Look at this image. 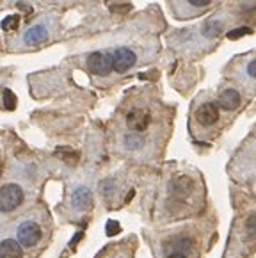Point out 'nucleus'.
Here are the masks:
<instances>
[{
	"mask_svg": "<svg viewBox=\"0 0 256 258\" xmlns=\"http://www.w3.org/2000/svg\"><path fill=\"white\" fill-rule=\"evenodd\" d=\"M219 105L224 110H235L240 105V95L237 89H224L219 96Z\"/></svg>",
	"mask_w": 256,
	"mask_h": 258,
	"instance_id": "nucleus-11",
	"label": "nucleus"
},
{
	"mask_svg": "<svg viewBox=\"0 0 256 258\" xmlns=\"http://www.w3.org/2000/svg\"><path fill=\"white\" fill-rule=\"evenodd\" d=\"M16 239L23 247H36L39 244V240L43 239V228L36 219H27L20 221L18 228H16Z\"/></svg>",
	"mask_w": 256,
	"mask_h": 258,
	"instance_id": "nucleus-2",
	"label": "nucleus"
},
{
	"mask_svg": "<svg viewBox=\"0 0 256 258\" xmlns=\"http://www.w3.org/2000/svg\"><path fill=\"white\" fill-rule=\"evenodd\" d=\"M72 205L77 210H87L93 205V194L87 187H77L72 194Z\"/></svg>",
	"mask_w": 256,
	"mask_h": 258,
	"instance_id": "nucleus-9",
	"label": "nucleus"
},
{
	"mask_svg": "<svg viewBox=\"0 0 256 258\" xmlns=\"http://www.w3.org/2000/svg\"><path fill=\"white\" fill-rule=\"evenodd\" d=\"M87 68L98 77L109 75L114 70V57L110 52H94L87 57Z\"/></svg>",
	"mask_w": 256,
	"mask_h": 258,
	"instance_id": "nucleus-3",
	"label": "nucleus"
},
{
	"mask_svg": "<svg viewBox=\"0 0 256 258\" xmlns=\"http://www.w3.org/2000/svg\"><path fill=\"white\" fill-rule=\"evenodd\" d=\"M144 137L139 132H130L123 137V145L128 152H139L141 148H144Z\"/></svg>",
	"mask_w": 256,
	"mask_h": 258,
	"instance_id": "nucleus-12",
	"label": "nucleus"
},
{
	"mask_svg": "<svg viewBox=\"0 0 256 258\" xmlns=\"http://www.w3.org/2000/svg\"><path fill=\"white\" fill-rule=\"evenodd\" d=\"M151 121V116L144 109H132L126 114V125L132 132H144Z\"/></svg>",
	"mask_w": 256,
	"mask_h": 258,
	"instance_id": "nucleus-5",
	"label": "nucleus"
},
{
	"mask_svg": "<svg viewBox=\"0 0 256 258\" xmlns=\"http://www.w3.org/2000/svg\"><path fill=\"white\" fill-rule=\"evenodd\" d=\"M48 39V31L45 25H34L30 27L29 31L23 34V41L25 45H39V43Z\"/></svg>",
	"mask_w": 256,
	"mask_h": 258,
	"instance_id": "nucleus-10",
	"label": "nucleus"
},
{
	"mask_svg": "<svg viewBox=\"0 0 256 258\" xmlns=\"http://www.w3.org/2000/svg\"><path fill=\"white\" fill-rule=\"evenodd\" d=\"M247 34H252V29L251 27H240V29H233V31L228 32V39H240Z\"/></svg>",
	"mask_w": 256,
	"mask_h": 258,
	"instance_id": "nucleus-16",
	"label": "nucleus"
},
{
	"mask_svg": "<svg viewBox=\"0 0 256 258\" xmlns=\"http://www.w3.org/2000/svg\"><path fill=\"white\" fill-rule=\"evenodd\" d=\"M222 25H224V23L219 22V20H215V22H208L207 27L203 29V34L207 36V38H215V36L221 34Z\"/></svg>",
	"mask_w": 256,
	"mask_h": 258,
	"instance_id": "nucleus-13",
	"label": "nucleus"
},
{
	"mask_svg": "<svg viewBox=\"0 0 256 258\" xmlns=\"http://www.w3.org/2000/svg\"><path fill=\"white\" fill-rule=\"evenodd\" d=\"M0 258H23V246L18 239H2L0 240Z\"/></svg>",
	"mask_w": 256,
	"mask_h": 258,
	"instance_id": "nucleus-8",
	"label": "nucleus"
},
{
	"mask_svg": "<svg viewBox=\"0 0 256 258\" xmlns=\"http://www.w3.org/2000/svg\"><path fill=\"white\" fill-rule=\"evenodd\" d=\"M18 23H20L18 15H9L2 20V29L4 31H15V29H18Z\"/></svg>",
	"mask_w": 256,
	"mask_h": 258,
	"instance_id": "nucleus-15",
	"label": "nucleus"
},
{
	"mask_svg": "<svg viewBox=\"0 0 256 258\" xmlns=\"http://www.w3.org/2000/svg\"><path fill=\"white\" fill-rule=\"evenodd\" d=\"M114 230H119V226H117V224L116 223H112V221H110V223L109 224H107V232H114Z\"/></svg>",
	"mask_w": 256,
	"mask_h": 258,
	"instance_id": "nucleus-21",
	"label": "nucleus"
},
{
	"mask_svg": "<svg viewBox=\"0 0 256 258\" xmlns=\"http://www.w3.org/2000/svg\"><path fill=\"white\" fill-rule=\"evenodd\" d=\"M4 105L8 110H13L16 107V96L11 89H4Z\"/></svg>",
	"mask_w": 256,
	"mask_h": 258,
	"instance_id": "nucleus-17",
	"label": "nucleus"
},
{
	"mask_svg": "<svg viewBox=\"0 0 256 258\" xmlns=\"http://www.w3.org/2000/svg\"><path fill=\"white\" fill-rule=\"evenodd\" d=\"M245 233L256 240V214H252L247 219V223H245Z\"/></svg>",
	"mask_w": 256,
	"mask_h": 258,
	"instance_id": "nucleus-18",
	"label": "nucleus"
},
{
	"mask_svg": "<svg viewBox=\"0 0 256 258\" xmlns=\"http://www.w3.org/2000/svg\"><path fill=\"white\" fill-rule=\"evenodd\" d=\"M196 119L200 125L203 126H212L219 121V107L214 102H205L198 107L196 110Z\"/></svg>",
	"mask_w": 256,
	"mask_h": 258,
	"instance_id": "nucleus-6",
	"label": "nucleus"
},
{
	"mask_svg": "<svg viewBox=\"0 0 256 258\" xmlns=\"http://www.w3.org/2000/svg\"><path fill=\"white\" fill-rule=\"evenodd\" d=\"M112 57H114V70H116L117 73L128 72V70L132 68V66L136 64V61H137L136 52H134V50H130V48H124V46L114 50Z\"/></svg>",
	"mask_w": 256,
	"mask_h": 258,
	"instance_id": "nucleus-4",
	"label": "nucleus"
},
{
	"mask_svg": "<svg viewBox=\"0 0 256 258\" xmlns=\"http://www.w3.org/2000/svg\"><path fill=\"white\" fill-rule=\"evenodd\" d=\"M25 202V190L18 183H4L0 185V219L16 212Z\"/></svg>",
	"mask_w": 256,
	"mask_h": 258,
	"instance_id": "nucleus-1",
	"label": "nucleus"
},
{
	"mask_svg": "<svg viewBox=\"0 0 256 258\" xmlns=\"http://www.w3.org/2000/svg\"><path fill=\"white\" fill-rule=\"evenodd\" d=\"M192 246H194V242L190 237H178L173 240V249L166 254V258H190L188 253H190Z\"/></svg>",
	"mask_w": 256,
	"mask_h": 258,
	"instance_id": "nucleus-7",
	"label": "nucleus"
},
{
	"mask_svg": "<svg viewBox=\"0 0 256 258\" xmlns=\"http://www.w3.org/2000/svg\"><path fill=\"white\" fill-rule=\"evenodd\" d=\"M247 75L251 77V79H256V59H252L247 64Z\"/></svg>",
	"mask_w": 256,
	"mask_h": 258,
	"instance_id": "nucleus-20",
	"label": "nucleus"
},
{
	"mask_svg": "<svg viewBox=\"0 0 256 258\" xmlns=\"http://www.w3.org/2000/svg\"><path fill=\"white\" fill-rule=\"evenodd\" d=\"M185 2H187L192 9H203V8H207V6H210L214 0H185Z\"/></svg>",
	"mask_w": 256,
	"mask_h": 258,
	"instance_id": "nucleus-19",
	"label": "nucleus"
},
{
	"mask_svg": "<svg viewBox=\"0 0 256 258\" xmlns=\"http://www.w3.org/2000/svg\"><path fill=\"white\" fill-rule=\"evenodd\" d=\"M107 6H109L110 11H114V13H126L132 9V6L128 4L126 0H107Z\"/></svg>",
	"mask_w": 256,
	"mask_h": 258,
	"instance_id": "nucleus-14",
	"label": "nucleus"
},
{
	"mask_svg": "<svg viewBox=\"0 0 256 258\" xmlns=\"http://www.w3.org/2000/svg\"><path fill=\"white\" fill-rule=\"evenodd\" d=\"M18 8H20V9H23V11H25V13L32 11V9H30V8H29V6H27V4H25V2H20V4H18Z\"/></svg>",
	"mask_w": 256,
	"mask_h": 258,
	"instance_id": "nucleus-22",
	"label": "nucleus"
}]
</instances>
